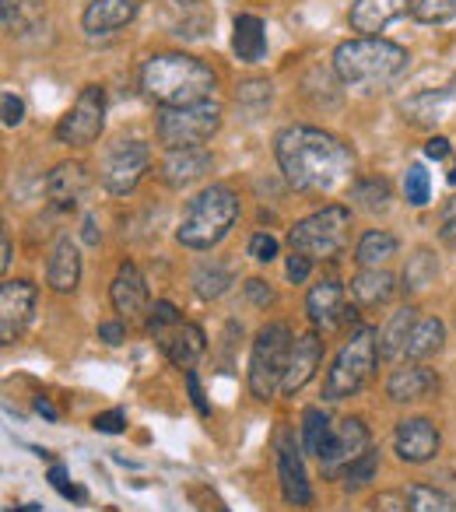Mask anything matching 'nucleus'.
Returning <instances> with one entry per match:
<instances>
[{
  "instance_id": "nucleus-50",
  "label": "nucleus",
  "mask_w": 456,
  "mask_h": 512,
  "mask_svg": "<svg viewBox=\"0 0 456 512\" xmlns=\"http://www.w3.org/2000/svg\"><path fill=\"white\" fill-rule=\"evenodd\" d=\"M99 337H102L106 344H123L127 330H123V323H99Z\"/></svg>"
},
{
  "instance_id": "nucleus-42",
  "label": "nucleus",
  "mask_w": 456,
  "mask_h": 512,
  "mask_svg": "<svg viewBox=\"0 0 456 512\" xmlns=\"http://www.w3.org/2000/svg\"><path fill=\"white\" fill-rule=\"evenodd\" d=\"M0 106H4V127H18V123L25 120V102L18 99V95L11 92V88L4 95H0Z\"/></svg>"
},
{
  "instance_id": "nucleus-53",
  "label": "nucleus",
  "mask_w": 456,
  "mask_h": 512,
  "mask_svg": "<svg viewBox=\"0 0 456 512\" xmlns=\"http://www.w3.org/2000/svg\"><path fill=\"white\" fill-rule=\"evenodd\" d=\"M36 411L43 414V418L57 421V407H53V404H50V400H46V397H39V400H36Z\"/></svg>"
},
{
  "instance_id": "nucleus-9",
  "label": "nucleus",
  "mask_w": 456,
  "mask_h": 512,
  "mask_svg": "<svg viewBox=\"0 0 456 512\" xmlns=\"http://www.w3.org/2000/svg\"><path fill=\"white\" fill-rule=\"evenodd\" d=\"M106 127V92L99 85H85L74 99L71 113L57 123L60 144H92Z\"/></svg>"
},
{
  "instance_id": "nucleus-13",
  "label": "nucleus",
  "mask_w": 456,
  "mask_h": 512,
  "mask_svg": "<svg viewBox=\"0 0 456 512\" xmlns=\"http://www.w3.org/2000/svg\"><path fill=\"white\" fill-rule=\"evenodd\" d=\"M393 446H397V456L404 463H425L439 453V428L428 418H407L397 425Z\"/></svg>"
},
{
  "instance_id": "nucleus-38",
  "label": "nucleus",
  "mask_w": 456,
  "mask_h": 512,
  "mask_svg": "<svg viewBox=\"0 0 456 512\" xmlns=\"http://www.w3.org/2000/svg\"><path fill=\"white\" fill-rule=\"evenodd\" d=\"M428 193H432V183H428L425 165H411V169L404 172V197H407V204L425 207L428 204Z\"/></svg>"
},
{
  "instance_id": "nucleus-27",
  "label": "nucleus",
  "mask_w": 456,
  "mask_h": 512,
  "mask_svg": "<svg viewBox=\"0 0 456 512\" xmlns=\"http://www.w3.org/2000/svg\"><path fill=\"white\" fill-rule=\"evenodd\" d=\"M0 15H4V32L8 36H29L46 18V4L43 0H4Z\"/></svg>"
},
{
  "instance_id": "nucleus-54",
  "label": "nucleus",
  "mask_w": 456,
  "mask_h": 512,
  "mask_svg": "<svg viewBox=\"0 0 456 512\" xmlns=\"http://www.w3.org/2000/svg\"><path fill=\"white\" fill-rule=\"evenodd\" d=\"M85 242H99V232H95V218H85Z\"/></svg>"
},
{
  "instance_id": "nucleus-20",
  "label": "nucleus",
  "mask_w": 456,
  "mask_h": 512,
  "mask_svg": "<svg viewBox=\"0 0 456 512\" xmlns=\"http://www.w3.org/2000/svg\"><path fill=\"white\" fill-rule=\"evenodd\" d=\"M407 4L411 0H355L351 4L348 25L358 36H376L390 22H397L400 15H407Z\"/></svg>"
},
{
  "instance_id": "nucleus-17",
  "label": "nucleus",
  "mask_w": 456,
  "mask_h": 512,
  "mask_svg": "<svg viewBox=\"0 0 456 512\" xmlns=\"http://www.w3.org/2000/svg\"><path fill=\"white\" fill-rule=\"evenodd\" d=\"M306 309H309V320H313L316 330L341 327L344 316H348V302H344L341 281L327 278V281H320V285H313V292H309V299H306Z\"/></svg>"
},
{
  "instance_id": "nucleus-21",
  "label": "nucleus",
  "mask_w": 456,
  "mask_h": 512,
  "mask_svg": "<svg viewBox=\"0 0 456 512\" xmlns=\"http://www.w3.org/2000/svg\"><path fill=\"white\" fill-rule=\"evenodd\" d=\"M137 15L134 0H92L81 15V25H85L88 36H109V32L130 25Z\"/></svg>"
},
{
  "instance_id": "nucleus-46",
  "label": "nucleus",
  "mask_w": 456,
  "mask_h": 512,
  "mask_svg": "<svg viewBox=\"0 0 456 512\" xmlns=\"http://www.w3.org/2000/svg\"><path fill=\"white\" fill-rule=\"evenodd\" d=\"M50 484H53V488H57L64 498H74V502H81V491L74 488L71 481H67V470H64V467H53V470H50Z\"/></svg>"
},
{
  "instance_id": "nucleus-16",
  "label": "nucleus",
  "mask_w": 456,
  "mask_h": 512,
  "mask_svg": "<svg viewBox=\"0 0 456 512\" xmlns=\"http://www.w3.org/2000/svg\"><path fill=\"white\" fill-rule=\"evenodd\" d=\"M323 358V341L316 334H302L295 337L292 344V355H288V369H285V379H281V393L295 397L309 379L316 376V365Z\"/></svg>"
},
{
  "instance_id": "nucleus-19",
  "label": "nucleus",
  "mask_w": 456,
  "mask_h": 512,
  "mask_svg": "<svg viewBox=\"0 0 456 512\" xmlns=\"http://www.w3.org/2000/svg\"><path fill=\"white\" fill-rule=\"evenodd\" d=\"M109 299H113V309L123 320H137V316L148 309L144 274L137 271L134 264H120V271H116V278H113V288H109Z\"/></svg>"
},
{
  "instance_id": "nucleus-6",
  "label": "nucleus",
  "mask_w": 456,
  "mask_h": 512,
  "mask_svg": "<svg viewBox=\"0 0 456 512\" xmlns=\"http://www.w3.org/2000/svg\"><path fill=\"white\" fill-rule=\"evenodd\" d=\"M351 232V211L344 204H330L323 211L309 214V218L295 221L288 242L295 253H306L309 260H330L348 246Z\"/></svg>"
},
{
  "instance_id": "nucleus-34",
  "label": "nucleus",
  "mask_w": 456,
  "mask_h": 512,
  "mask_svg": "<svg viewBox=\"0 0 456 512\" xmlns=\"http://www.w3.org/2000/svg\"><path fill=\"white\" fill-rule=\"evenodd\" d=\"M407 512H456L453 498L428 484H411L407 488Z\"/></svg>"
},
{
  "instance_id": "nucleus-24",
  "label": "nucleus",
  "mask_w": 456,
  "mask_h": 512,
  "mask_svg": "<svg viewBox=\"0 0 456 512\" xmlns=\"http://www.w3.org/2000/svg\"><path fill=\"white\" fill-rule=\"evenodd\" d=\"M46 281H50L53 292L67 295L78 288L81 281V256H78V246L71 239H60L50 253V264H46Z\"/></svg>"
},
{
  "instance_id": "nucleus-51",
  "label": "nucleus",
  "mask_w": 456,
  "mask_h": 512,
  "mask_svg": "<svg viewBox=\"0 0 456 512\" xmlns=\"http://www.w3.org/2000/svg\"><path fill=\"white\" fill-rule=\"evenodd\" d=\"M425 155L435 158V162H439V158H446L449 155V141H446V137H432V141L425 144Z\"/></svg>"
},
{
  "instance_id": "nucleus-23",
  "label": "nucleus",
  "mask_w": 456,
  "mask_h": 512,
  "mask_svg": "<svg viewBox=\"0 0 456 512\" xmlns=\"http://www.w3.org/2000/svg\"><path fill=\"white\" fill-rule=\"evenodd\" d=\"M158 348L169 355V362L176 365V369H193V365H197V358L204 355L207 337H204V330H200L197 323L183 320L169 337H162V341H158Z\"/></svg>"
},
{
  "instance_id": "nucleus-44",
  "label": "nucleus",
  "mask_w": 456,
  "mask_h": 512,
  "mask_svg": "<svg viewBox=\"0 0 456 512\" xmlns=\"http://www.w3.org/2000/svg\"><path fill=\"white\" fill-rule=\"evenodd\" d=\"M309 271H313V260H309L306 253H295L288 256V281H295V285H302V281L309 278Z\"/></svg>"
},
{
  "instance_id": "nucleus-55",
  "label": "nucleus",
  "mask_w": 456,
  "mask_h": 512,
  "mask_svg": "<svg viewBox=\"0 0 456 512\" xmlns=\"http://www.w3.org/2000/svg\"><path fill=\"white\" fill-rule=\"evenodd\" d=\"M449 183H453V186H456V169H449Z\"/></svg>"
},
{
  "instance_id": "nucleus-37",
  "label": "nucleus",
  "mask_w": 456,
  "mask_h": 512,
  "mask_svg": "<svg viewBox=\"0 0 456 512\" xmlns=\"http://www.w3.org/2000/svg\"><path fill=\"white\" fill-rule=\"evenodd\" d=\"M179 323H183V316H179V309L172 306V302H155V309H151V316H148V330H151L155 341L169 337Z\"/></svg>"
},
{
  "instance_id": "nucleus-29",
  "label": "nucleus",
  "mask_w": 456,
  "mask_h": 512,
  "mask_svg": "<svg viewBox=\"0 0 456 512\" xmlns=\"http://www.w3.org/2000/svg\"><path fill=\"white\" fill-rule=\"evenodd\" d=\"M442 341H446V327H442L439 320H418L411 330V337H407V348L404 355L411 358V362H425V358H432L435 351L442 348Z\"/></svg>"
},
{
  "instance_id": "nucleus-43",
  "label": "nucleus",
  "mask_w": 456,
  "mask_h": 512,
  "mask_svg": "<svg viewBox=\"0 0 456 512\" xmlns=\"http://www.w3.org/2000/svg\"><path fill=\"white\" fill-rule=\"evenodd\" d=\"M123 425H127V414H123V411L95 414V421H92V428H95V432H102V435H116V432H123Z\"/></svg>"
},
{
  "instance_id": "nucleus-36",
  "label": "nucleus",
  "mask_w": 456,
  "mask_h": 512,
  "mask_svg": "<svg viewBox=\"0 0 456 512\" xmlns=\"http://www.w3.org/2000/svg\"><path fill=\"white\" fill-rule=\"evenodd\" d=\"M411 15L418 18L421 25H442L456 18V0H414Z\"/></svg>"
},
{
  "instance_id": "nucleus-33",
  "label": "nucleus",
  "mask_w": 456,
  "mask_h": 512,
  "mask_svg": "<svg viewBox=\"0 0 456 512\" xmlns=\"http://www.w3.org/2000/svg\"><path fill=\"white\" fill-rule=\"evenodd\" d=\"M439 274V264H435L432 249H418V253L407 260V271H404V292H421L428 288Z\"/></svg>"
},
{
  "instance_id": "nucleus-11",
  "label": "nucleus",
  "mask_w": 456,
  "mask_h": 512,
  "mask_svg": "<svg viewBox=\"0 0 456 512\" xmlns=\"http://www.w3.org/2000/svg\"><path fill=\"white\" fill-rule=\"evenodd\" d=\"M365 453H369V428L358 418H344L334 425V435H330L327 449L320 453V463L327 474H341L355 460H362Z\"/></svg>"
},
{
  "instance_id": "nucleus-30",
  "label": "nucleus",
  "mask_w": 456,
  "mask_h": 512,
  "mask_svg": "<svg viewBox=\"0 0 456 512\" xmlns=\"http://www.w3.org/2000/svg\"><path fill=\"white\" fill-rule=\"evenodd\" d=\"M390 256H397V239H393L390 232H383V228H372V232H365L362 239H358L355 260L362 267H379V264H386Z\"/></svg>"
},
{
  "instance_id": "nucleus-26",
  "label": "nucleus",
  "mask_w": 456,
  "mask_h": 512,
  "mask_svg": "<svg viewBox=\"0 0 456 512\" xmlns=\"http://www.w3.org/2000/svg\"><path fill=\"white\" fill-rule=\"evenodd\" d=\"M232 50L243 64H260L267 53V29L257 15H239L232 32Z\"/></svg>"
},
{
  "instance_id": "nucleus-14",
  "label": "nucleus",
  "mask_w": 456,
  "mask_h": 512,
  "mask_svg": "<svg viewBox=\"0 0 456 512\" xmlns=\"http://www.w3.org/2000/svg\"><path fill=\"white\" fill-rule=\"evenodd\" d=\"M278 477H281V491H285V502L292 505H309L313 502V488H309L306 477V463L302 453L288 435L278 439Z\"/></svg>"
},
{
  "instance_id": "nucleus-40",
  "label": "nucleus",
  "mask_w": 456,
  "mask_h": 512,
  "mask_svg": "<svg viewBox=\"0 0 456 512\" xmlns=\"http://www.w3.org/2000/svg\"><path fill=\"white\" fill-rule=\"evenodd\" d=\"M250 256L257 264H271L274 256H278V239H274L271 232H257L250 239Z\"/></svg>"
},
{
  "instance_id": "nucleus-22",
  "label": "nucleus",
  "mask_w": 456,
  "mask_h": 512,
  "mask_svg": "<svg viewBox=\"0 0 456 512\" xmlns=\"http://www.w3.org/2000/svg\"><path fill=\"white\" fill-rule=\"evenodd\" d=\"M439 379L425 365H404V369H393V376L386 379V397L397 400V404H411V400H425L428 393H435Z\"/></svg>"
},
{
  "instance_id": "nucleus-8",
  "label": "nucleus",
  "mask_w": 456,
  "mask_h": 512,
  "mask_svg": "<svg viewBox=\"0 0 456 512\" xmlns=\"http://www.w3.org/2000/svg\"><path fill=\"white\" fill-rule=\"evenodd\" d=\"M221 127V106L218 102H197V106H179V109H162L158 113V141L169 151L176 148H204V141H211Z\"/></svg>"
},
{
  "instance_id": "nucleus-41",
  "label": "nucleus",
  "mask_w": 456,
  "mask_h": 512,
  "mask_svg": "<svg viewBox=\"0 0 456 512\" xmlns=\"http://www.w3.org/2000/svg\"><path fill=\"white\" fill-rule=\"evenodd\" d=\"M439 239L442 246H456V197H449L439 214Z\"/></svg>"
},
{
  "instance_id": "nucleus-48",
  "label": "nucleus",
  "mask_w": 456,
  "mask_h": 512,
  "mask_svg": "<svg viewBox=\"0 0 456 512\" xmlns=\"http://www.w3.org/2000/svg\"><path fill=\"white\" fill-rule=\"evenodd\" d=\"M246 295H250L257 306H267V302H274V292L264 285L260 278H253V281H246Z\"/></svg>"
},
{
  "instance_id": "nucleus-25",
  "label": "nucleus",
  "mask_w": 456,
  "mask_h": 512,
  "mask_svg": "<svg viewBox=\"0 0 456 512\" xmlns=\"http://www.w3.org/2000/svg\"><path fill=\"white\" fill-rule=\"evenodd\" d=\"M393 278L386 271H379V267H362V271L351 278V295H355L358 306L365 309H379L386 306V302L393 299Z\"/></svg>"
},
{
  "instance_id": "nucleus-52",
  "label": "nucleus",
  "mask_w": 456,
  "mask_h": 512,
  "mask_svg": "<svg viewBox=\"0 0 456 512\" xmlns=\"http://www.w3.org/2000/svg\"><path fill=\"white\" fill-rule=\"evenodd\" d=\"M0 253H4V256H0V271H8V267H11V235L8 232L0 235Z\"/></svg>"
},
{
  "instance_id": "nucleus-2",
  "label": "nucleus",
  "mask_w": 456,
  "mask_h": 512,
  "mask_svg": "<svg viewBox=\"0 0 456 512\" xmlns=\"http://www.w3.org/2000/svg\"><path fill=\"white\" fill-rule=\"evenodd\" d=\"M141 88L162 109L197 106L214 92V71L190 53H158L144 64Z\"/></svg>"
},
{
  "instance_id": "nucleus-31",
  "label": "nucleus",
  "mask_w": 456,
  "mask_h": 512,
  "mask_svg": "<svg viewBox=\"0 0 456 512\" xmlns=\"http://www.w3.org/2000/svg\"><path fill=\"white\" fill-rule=\"evenodd\" d=\"M228 285H232V274H228V267L221 260H204L193 271V292L200 299H218V295L228 292Z\"/></svg>"
},
{
  "instance_id": "nucleus-4",
  "label": "nucleus",
  "mask_w": 456,
  "mask_h": 512,
  "mask_svg": "<svg viewBox=\"0 0 456 512\" xmlns=\"http://www.w3.org/2000/svg\"><path fill=\"white\" fill-rule=\"evenodd\" d=\"M239 218V197L228 186H207L190 200L176 239L186 249H211L228 235Z\"/></svg>"
},
{
  "instance_id": "nucleus-18",
  "label": "nucleus",
  "mask_w": 456,
  "mask_h": 512,
  "mask_svg": "<svg viewBox=\"0 0 456 512\" xmlns=\"http://www.w3.org/2000/svg\"><path fill=\"white\" fill-rule=\"evenodd\" d=\"M88 193V169L81 162H60L57 169L46 176V197L53 207H78Z\"/></svg>"
},
{
  "instance_id": "nucleus-10",
  "label": "nucleus",
  "mask_w": 456,
  "mask_h": 512,
  "mask_svg": "<svg viewBox=\"0 0 456 512\" xmlns=\"http://www.w3.org/2000/svg\"><path fill=\"white\" fill-rule=\"evenodd\" d=\"M148 162H151L148 144L144 141H120L106 155V162H102V183H106L109 193L123 197V193H130L144 179Z\"/></svg>"
},
{
  "instance_id": "nucleus-47",
  "label": "nucleus",
  "mask_w": 456,
  "mask_h": 512,
  "mask_svg": "<svg viewBox=\"0 0 456 512\" xmlns=\"http://www.w3.org/2000/svg\"><path fill=\"white\" fill-rule=\"evenodd\" d=\"M186 390H190V400H193V407H197L200 414H211V407H207V400H204V390H200V379H197V372L193 369H186Z\"/></svg>"
},
{
  "instance_id": "nucleus-1",
  "label": "nucleus",
  "mask_w": 456,
  "mask_h": 512,
  "mask_svg": "<svg viewBox=\"0 0 456 512\" xmlns=\"http://www.w3.org/2000/svg\"><path fill=\"white\" fill-rule=\"evenodd\" d=\"M274 155L288 186L299 193H330L355 172V155L348 144L320 127L281 130L274 141Z\"/></svg>"
},
{
  "instance_id": "nucleus-12",
  "label": "nucleus",
  "mask_w": 456,
  "mask_h": 512,
  "mask_svg": "<svg viewBox=\"0 0 456 512\" xmlns=\"http://www.w3.org/2000/svg\"><path fill=\"white\" fill-rule=\"evenodd\" d=\"M39 288L32 281H4L0 288V341L11 344L32 320Z\"/></svg>"
},
{
  "instance_id": "nucleus-5",
  "label": "nucleus",
  "mask_w": 456,
  "mask_h": 512,
  "mask_svg": "<svg viewBox=\"0 0 456 512\" xmlns=\"http://www.w3.org/2000/svg\"><path fill=\"white\" fill-rule=\"evenodd\" d=\"M376 358H379V334L369 327H358L327 372V383H323L327 400H344L362 390L365 379L376 369Z\"/></svg>"
},
{
  "instance_id": "nucleus-28",
  "label": "nucleus",
  "mask_w": 456,
  "mask_h": 512,
  "mask_svg": "<svg viewBox=\"0 0 456 512\" xmlns=\"http://www.w3.org/2000/svg\"><path fill=\"white\" fill-rule=\"evenodd\" d=\"M414 323H418V313H414L411 306L397 309V313L390 316V323H386V327L379 330V358H397V355H404L407 337H411Z\"/></svg>"
},
{
  "instance_id": "nucleus-49",
  "label": "nucleus",
  "mask_w": 456,
  "mask_h": 512,
  "mask_svg": "<svg viewBox=\"0 0 456 512\" xmlns=\"http://www.w3.org/2000/svg\"><path fill=\"white\" fill-rule=\"evenodd\" d=\"M369 512H407V505H400L397 495H379L369 502Z\"/></svg>"
},
{
  "instance_id": "nucleus-32",
  "label": "nucleus",
  "mask_w": 456,
  "mask_h": 512,
  "mask_svg": "<svg viewBox=\"0 0 456 512\" xmlns=\"http://www.w3.org/2000/svg\"><path fill=\"white\" fill-rule=\"evenodd\" d=\"M330 435H334V421H330L320 407H309V411L302 414V446H306V453H313L316 460H320Z\"/></svg>"
},
{
  "instance_id": "nucleus-7",
  "label": "nucleus",
  "mask_w": 456,
  "mask_h": 512,
  "mask_svg": "<svg viewBox=\"0 0 456 512\" xmlns=\"http://www.w3.org/2000/svg\"><path fill=\"white\" fill-rule=\"evenodd\" d=\"M292 330L285 323H267L253 341L250 355V390L253 397L267 400L274 397V390H281V379L288 369V355H292Z\"/></svg>"
},
{
  "instance_id": "nucleus-39",
  "label": "nucleus",
  "mask_w": 456,
  "mask_h": 512,
  "mask_svg": "<svg viewBox=\"0 0 456 512\" xmlns=\"http://www.w3.org/2000/svg\"><path fill=\"white\" fill-rule=\"evenodd\" d=\"M376 463H379V456L369 449V453H365L362 460H355L348 470H344V488H348V491L365 488V484H369L372 477H376Z\"/></svg>"
},
{
  "instance_id": "nucleus-35",
  "label": "nucleus",
  "mask_w": 456,
  "mask_h": 512,
  "mask_svg": "<svg viewBox=\"0 0 456 512\" xmlns=\"http://www.w3.org/2000/svg\"><path fill=\"white\" fill-rule=\"evenodd\" d=\"M351 200H355L358 207H365V211H386V204H390V183L379 176L358 179V183L351 186Z\"/></svg>"
},
{
  "instance_id": "nucleus-45",
  "label": "nucleus",
  "mask_w": 456,
  "mask_h": 512,
  "mask_svg": "<svg viewBox=\"0 0 456 512\" xmlns=\"http://www.w3.org/2000/svg\"><path fill=\"white\" fill-rule=\"evenodd\" d=\"M253 95H257L260 106H267V102H271V85H267V81H246V85L239 88L236 99H239V102H250Z\"/></svg>"
},
{
  "instance_id": "nucleus-3",
  "label": "nucleus",
  "mask_w": 456,
  "mask_h": 512,
  "mask_svg": "<svg viewBox=\"0 0 456 512\" xmlns=\"http://www.w3.org/2000/svg\"><path fill=\"white\" fill-rule=\"evenodd\" d=\"M407 67V50L390 39L358 36L348 39L334 50V71L344 85L355 88H376L393 81Z\"/></svg>"
},
{
  "instance_id": "nucleus-15",
  "label": "nucleus",
  "mask_w": 456,
  "mask_h": 512,
  "mask_svg": "<svg viewBox=\"0 0 456 512\" xmlns=\"http://www.w3.org/2000/svg\"><path fill=\"white\" fill-rule=\"evenodd\" d=\"M211 165H214V158L207 148H176L162 158V172H158V176H162L172 190H183V186L204 179L207 172H211Z\"/></svg>"
}]
</instances>
